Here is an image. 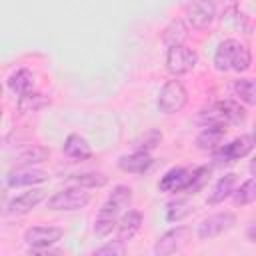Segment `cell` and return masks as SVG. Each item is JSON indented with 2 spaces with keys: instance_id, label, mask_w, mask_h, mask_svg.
<instances>
[{
  "instance_id": "cell-5",
  "label": "cell",
  "mask_w": 256,
  "mask_h": 256,
  "mask_svg": "<svg viewBox=\"0 0 256 256\" xmlns=\"http://www.w3.org/2000/svg\"><path fill=\"white\" fill-rule=\"evenodd\" d=\"M198 62V54L184 46V44H178V46H168V52H166V68L172 76H182V74H188L194 70Z\"/></svg>"
},
{
  "instance_id": "cell-24",
  "label": "cell",
  "mask_w": 256,
  "mask_h": 256,
  "mask_svg": "<svg viewBox=\"0 0 256 256\" xmlns=\"http://www.w3.org/2000/svg\"><path fill=\"white\" fill-rule=\"evenodd\" d=\"M234 94L248 106L256 104V84L252 78H240L234 82Z\"/></svg>"
},
{
  "instance_id": "cell-19",
  "label": "cell",
  "mask_w": 256,
  "mask_h": 256,
  "mask_svg": "<svg viewBox=\"0 0 256 256\" xmlns=\"http://www.w3.org/2000/svg\"><path fill=\"white\" fill-rule=\"evenodd\" d=\"M224 132H226V130H224L222 126H204V130L196 136L198 148H200V150H210V152H214V150L222 144Z\"/></svg>"
},
{
  "instance_id": "cell-26",
  "label": "cell",
  "mask_w": 256,
  "mask_h": 256,
  "mask_svg": "<svg viewBox=\"0 0 256 256\" xmlns=\"http://www.w3.org/2000/svg\"><path fill=\"white\" fill-rule=\"evenodd\" d=\"M70 178L82 188H102L108 182V178L102 172H82V174H72Z\"/></svg>"
},
{
  "instance_id": "cell-25",
  "label": "cell",
  "mask_w": 256,
  "mask_h": 256,
  "mask_svg": "<svg viewBox=\"0 0 256 256\" xmlns=\"http://www.w3.org/2000/svg\"><path fill=\"white\" fill-rule=\"evenodd\" d=\"M192 208H194L192 202L186 200V198L176 200V202H170L168 208H166V220L168 222H180V220H184L192 212Z\"/></svg>"
},
{
  "instance_id": "cell-11",
  "label": "cell",
  "mask_w": 256,
  "mask_h": 256,
  "mask_svg": "<svg viewBox=\"0 0 256 256\" xmlns=\"http://www.w3.org/2000/svg\"><path fill=\"white\" fill-rule=\"evenodd\" d=\"M130 202H132V190L126 184H118V186H114V190L110 192L106 202L102 204L100 214L110 216V218H118L124 210L130 208Z\"/></svg>"
},
{
  "instance_id": "cell-22",
  "label": "cell",
  "mask_w": 256,
  "mask_h": 256,
  "mask_svg": "<svg viewBox=\"0 0 256 256\" xmlns=\"http://www.w3.org/2000/svg\"><path fill=\"white\" fill-rule=\"evenodd\" d=\"M48 156H50V150H48V148H44V146H40V144H32V146H28L26 150H22V152L16 156V160H18L22 166H32V164H38V162L48 160Z\"/></svg>"
},
{
  "instance_id": "cell-6",
  "label": "cell",
  "mask_w": 256,
  "mask_h": 256,
  "mask_svg": "<svg viewBox=\"0 0 256 256\" xmlns=\"http://www.w3.org/2000/svg\"><path fill=\"white\" fill-rule=\"evenodd\" d=\"M184 16L188 26L196 30L208 28L216 18V6L212 0H190L184 8Z\"/></svg>"
},
{
  "instance_id": "cell-10",
  "label": "cell",
  "mask_w": 256,
  "mask_h": 256,
  "mask_svg": "<svg viewBox=\"0 0 256 256\" xmlns=\"http://www.w3.org/2000/svg\"><path fill=\"white\" fill-rule=\"evenodd\" d=\"M190 240V228L186 226H176L168 232H164L156 244H154V254L156 256H170L174 252H178L180 248H184Z\"/></svg>"
},
{
  "instance_id": "cell-20",
  "label": "cell",
  "mask_w": 256,
  "mask_h": 256,
  "mask_svg": "<svg viewBox=\"0 0 256 256\" xmlns=\"http://www.w3.org/2000/svg\"><path fill=\"white\" fill-rule=\"evenodd\" d=\"M8 86H10V90H12L14 94H18V96L28 94V92H32V88H34V74H32L30 70H26V68H20V70H16V72L8 78Z\"/></svg>"
},
{
  "instance_id": "cell-15",
  "label": "cell",
  "mask_w": 256,
  "mask_h": 256,
  "mask_svg": "<svg viewBox=\"0 0 256 256\" xmlns=\"http://www.w3.org/2000/svg\"><path fill=\"white\" fill-rule=\"evenodd\" d=\"M48 180V174L44 170H38V168H32V166H22L18 170H12L8 174V186L16 188V186H34V184H40V182H46Z\"/></svg>"
},
{
  "instance_id": "cell-9",
  "label": "cell",
  "mask_w": 256,
  "mask_h": 256,
  "mask_svg": "<svg viewBox=\"0 0 256 256\" xmlns=\"http://www.w3.org/2000/svg\"><path fill=\"white\" fill-rule=\"evenodd\" d=\"M64 236V230L58 226H32L24 232V240L30 250H48Z\"/></svg>"
},
{
  "instance_id": "cell-23",
  "label": "cell",
  "mask_w": 256,
  "mask_h": 256,
  "mask_svg": "<svg viewBox=\"0 0 256 256\" xmlns=\"http://www.w3.org/2000/svg\"><path fill=\"white\" fill-rule=\"evenodd\" d=\"M50 104V100L44 96V94H38V92H28V94H22L20 100H18V110L20 112H38L42 108H46Z\"/></svg>"
},
{
  "instance_id": "cell-28",
  "label": "cell",
  "mask_w": 256,
  "mask_h": 256,
  "mask_svg": "<svg viewBox=\"0 0 256 256\" xmlns=\"http://www.w3.org/2000/svg\"><path fill=\"white\" fill-rule=\"evenodd\" d=\"M126 252V246L122 240H112V242H106L104 246L96 248L94 250V256H122Z\"/></svg>"
},
{
  "instance_id": "cell-14",
  "label": "cell",
  "mask_w": 256,
  "mask_h": 256,
  "mask_svg": "<svg viewBox=\"0 0 256 256\" xmlns=\"http://www.w3.org/2000/svg\"><path fill=\"white\" fill-rule=\"evenodd\" d=\"M152 164H154V160L146 150H136L132 154H124L118 160L120 170L130 172V174H144L146 170H150Z\"/></svg>"
},
{
  "instance_id": "cell-4",
  "label": "cell",
  "mask_w": 256,
  "mask_h": 256,
  "mask_svg": "<svg viewBox=\"0 0 256 256\" xmlns=\"http://www.w3.org/2000/svg\"><path fill=\"white\" fill-rule=\"evenodd\" d=\"M90 202V194L82 188V186H68L64 190H58L56 194H52L48 198V208L50 210H64V212H72V210H80Z\"/></svg>"
},
{
  "instance_id": "cell-12",
  "label": "cell",
  "mask_w": 256,
  "mask_h": 256,
  "mask_svg": "<svg viewBox=\"0 0 256 256\" xmlns=\"http://www.w3.org/2000/svg\"><path fill=\"white\" fill-rule=\"evenodd\" d=\"M194 182V170L188 168H170L158 182V188L162 192H182V190H192Z\"/></svg>"
},
{
  "instance_id": "cell-29",
  "label": "cell",
  "mask_w": 256,
  "mask_h": 256,
  "mask_svg": "<svg viewBox=\"0 0 256 256\" xmlns=\"http://www.w3.org/2000/svg\"><path fill=\"white\" fill-rule=\"evenodd\" d=\"M160 140H162V132H158L156 128H152V130H148L140 140H138V150H146V152H150L152 148H156L158 144H160Z\"/></svg>"
},
{
  "instance_id": "cell-7",
  "label": "cell",
  "mask_w": 256,
  "mask_h": 256,
  "mask_svg": "<svg viewBox=\"0 0 256 256\" xmlns=\"http://www.w3.org/2000/svg\"><path fill=\"white\" fill-rule=\"evenodd\" d=\"M254 148V138L250 134H244L240 138H234L232 142L228 144H220L216 150H214V160L218 164H230L234 160H240L244 156H248Z\"/></svg>"
},
{
  "instance_id": "cell-18",
  "label": "cell",
  "mask_w": 256,
  "mask_h": 256,
  "mask_svg": "<svg viewBox=\"0 0 256 256\" xmlns=\"http://www.w3.org/2000/svg\"><path fill=\"white\" fill-rule=\"evenodd\" d=\"M234 186H236V174H224V176H220L218 180H216V184L212 186V192H210V196H208V204H220V202H224L228 196H232V192H234Z\"/></svg>"
},
{
  "instance_id": "cell-13",
  "label": "cell",
  "mask_w": 256,
  "mask_h": 256,
  "mask_svg": "<svg viewBox=\"0 0 256 256\" xmlns=\"http://www.w3.org/2000/svg\"><path fill=\"white\" fill-rule=\"evenodd\" d=\"M46 198V192L42 188H32L28 192H22L18 194L16 198H12L8 202V214L12 216H22V214H28L32 212L42 200Z\"/></svg>"
},
{
  "instance_id": "cell-8",
  "label": "cell",
  "mask_w": 256,
  "mask_h": 256,
  "mask_svg": "<svg viewBox=\"0 0 256 256\" xmlns=\"http://www.w3.org/2000/svg\"><path fill=\"white\" fill-rule=\"evenodd\" d=\"M234 224H236V216L232 212H218V214H212V216L204 218L198 224L196 234H198L200 240H212V238L228 232Z\"/></svg>"
},
{
  "instance_id": "cell-31",
  "label": "cell",
  "mask_w": 256,
  "mask_h": 256,
  "mask_svg": "<svg viewBox=\"0 0 256 256\" xmlns=\"http://www.w3.org/2000/svg\"><path fill=\"white\" fill-rule=\"evenodd\" d=\"M254 230H256V224L250 222V226H248V240H250V242H256V238H254Z\"/></svg>"
},
{
  "instance_id": "cell-30",
  "label": "cell",
  "mask_w": 256,
  "mask_h": 256,
  "mask_svg": "<svg viewBox=\"0 0 256 256\" xmlns=\"http://www.w3.org/2000/svg\"><path fill=\"white\" fill-rule=\"evenodd\" d=\"M116 224H118V218H110V216L98 214V218L94 222V232L98 236H108L112 230H116Z\"/></svg>"
},
{
  "instance_id": "cell-32",
  "label": "cell",
  "mask_w": 256,
  "mask_h": 256,
  "mask_svg": "<svg viewBox=\"0 0 256 256\" xmlns=\"http://www.w3.org/2000/svg\"><path fill=\"white\" fill-rule=\"evenodd\" d=\"M0 96H2V84H0Z\"/></svg>"
},
{
  "instance_id": "cell-17",
  "label": "cell",
  "mask_w": 256,
  "mask_h": 256,
  "mask_svg": "<svg viewBox=\"0 0 256 256\" xmlns=\"http://www.w3.org/2000/svg\"><path fill=\"white\" fill-rule=\"evenodd\" d=\"M116 228H118V240H122V242L132 240L136 236V232L142 228V214L138 210H124Z\"/></svg>"
},
{
  "instance_id": "cell-2",
  "label": "cell",
  "mask_w": 256,
  "mask_h": 256,
  "mask_svg": "<svg viewBox=\"0 0 256 256\" xmlns=\"http://www.w3.org/2000/svg\"><path fill=\"white\" fill-rule=\"evenodd\" d=\"M200 120L204 126H230L246 120V110L234 100H220L202 110Z\"/></svg>"
},
{
  "instance_id": "cell-1",
  "label": "cell",
  "mask_w": 256,
  "mask_h": 256,
  "mask_svg": "<svg viewBox=\"0 0 256 256\" xmlns=\"http://www.w3.org/2000/svg\"><path fill=\"white\" fill-rule=\"evenodd\" d=\"M214 64L218 70H234V72H246L252 64V54L246 44L240 40L228 38L218 44L216 54H214Z\"/></svg>"
},
{
  "instance_id": "cell-21",
  "label": "cell",
  "mask_w": 256,
  "mask_h": 256,
  "mask_svg": "<svg viewBox=\"0 0 256 256\" xmlns=\"http://www.w3.org/2000/svg\"><path fill=\"white\" fill-rule=\"evenodd\" d=\"M186 38H188V28H186V24H184L182 20H174V22H170V24L164 28V32H162V40H164L166 46H178V44H184Z\"/></svg>"
},
{
  "instance_id": "cell-16",
  "label": "cell",
  "mask_w": 256,
  "mask_h": 256,
  "mask_svg": "<svg viewBox=\"0 0 256 256\" xmlns=\"http://www.w3.org/2000/svg\"><path fill=\"white\" fill-rule=\"evenodd\" d=\"M62 152L68 158L80 160V162L92 158V148H90L88 140L84 136H80V134H68L66 140H64V144H62Z\"/></svg>"
},
{
  "instance_id": "cell-27",
  "label": "cell",
  "mask_w": 256,
  "mask_h": 256,
  "mask_svg": "<svg viewBox=\"0 0 256 256\" xmlns=\"http://www.w3.org/2000/svg\"><path fill=\"white\" fill-rule=\"evenodd\" d=\"M234 200L240 206L252 204L256 200V182H254V178H248L244 184H240V188L234 192Z\"/></svg>"
},
{
  "instance_id": "cell-3",
  "label": "cell",
  "mask_w": 256,
  "mask_h": 256,
  "mask_svg": "<svg viewBox=\"0 0 256 256\" xmlns=\"http://www.w3.org/2000/svg\"><path fill=\"white\" fill-rule=\"evenodd\" d=\"M188 102V92L180 80H168L156 100V106L162 114H176L180 112Z\"/></svg>"
}]
</instances>
